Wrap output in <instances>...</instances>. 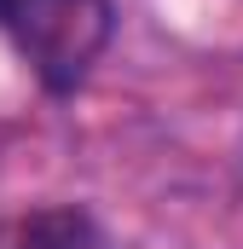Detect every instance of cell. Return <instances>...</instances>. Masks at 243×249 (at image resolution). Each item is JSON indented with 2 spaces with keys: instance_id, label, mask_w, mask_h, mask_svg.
I'll return each instance as SVG.
<instances>
[{
  "instance_id": "obj_1",
  "label": "cell",
  "mask_w": 243,
  "mask_h": 249,
  "mask_svg": "<svg viewBox=\"0 0 243 249\" xmlns=\"http://www.w3.org/2000/svg\"><path fill=\"white\" fill-rule=\"evenodd\" d=\"M0 29L47 93H75L110 47V0H0Z\"/></svg>"
},
{
  "instance_id": "obj_2",
  "label": "cell",
  "mask_w": 243,
  "mask_h": 249,
  "mask_svg": "<svg viewBox=\"0 0 243 249\" xmlns=\"http://www.w3.org/2000/svg\"><path fill=\"white\" fill-rule=\"evenodd\" d=\"M17 244H23V249H99V226H93L87 209L64 203V209L29 214L23 232H17Z\"/></svg>"
}]
</instances>
